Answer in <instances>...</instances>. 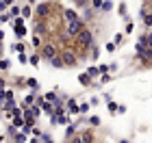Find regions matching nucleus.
<instances>
[{
	"instance_id": "1",
	"label": "nucleus",
	"mask_w": 152,
	"mask_h": 143,
	"mask_svg": "<svg viewBox=\"0 0 152 143\" xmlns=\"http://www.w3.org/2000/svg\"><path fill=\"white\" fill-rule=\"evenodd\" d=\"M59 54H61V59L65 61V67H74L78 63V54H76V50H72V48H63Z\"/></svg>"
},
{
	"instance_id": "2",
	"label": "nucleus",
	"mask_w": 152,
	"mask_h": 143,
	"mask_svg": "<svg viewBox=\"0 0 152 143\" xmlns=\"http://www.w3.org/2000/svg\"><path fill=\"white\" fill-rule=\"evenodd\" d=\"M83 28H85V24H83V20H80V17H78V20H74V22H65V33H67V35H70L72 39L78 35Z\"/></svg>"
},
{
	"instance_id": "3",
	"label": "nucleus",
	"mask_w": 152,
	"mask_h": 143,
	"mask_svg": "<svg viewBox=\"0 0 152 143\" xmlns=\"http://www.w3.org/2000/svg\"><path fill=\"white\" fill-rule=\"evenodd\" d=\"M61 50H57V46H54V44H44V46H41V57H44L46 61H50V59H54V57H57V54H59Z\"/></svg>"
},
{
	"instance_id": "4",
	"label": "nucleus",
	"mask_w": 152,
	"mask_h": 143,
	"mask_svg": "<svg viewBox=\"0 0 152 143\" xmlns=\"http://www.w3.org/2000/svg\"><path fill=\"white\" fill-rule=\"evenodd\" d=\"M52 11H54V4L41 2V4L37 7V17H39V20H48V17H52Z\"/></svg>"
},
{
	"instance_id": "5",
	"label": "nucleus",
	"mask_w": 152,
	"mask_h": 143,
	"mask_svg": "<svg viewBox=\"0 0 152 143\" xmlns=\"http://www.w3.org/2000/svg\"><path fill=\"white\" fill-rule=\"evenodd\" d=\"M70 141H74V143H91L94 141V132H83V134H78V137H72Z\"/></svg>"
},
{
	"instance_id": "6",
	"label": "nucleus",
	"mask_w": 152,
	"mask_h": 143,
	"mask_svg": "<svg viewBox=\"0 0 152 143\" xmlns=\"http://www.w3.org/2000/svg\"><path fill=\"white\" fill-rule=\"evenodd\" d=\"M148 48V35H141L139 39H137V46H135V50H137V54H141L143 50Z\"/></svg>"
},
{
	"instance_id": "7",
	"label": "nucleus",
	"mask_w": 152,
	"mask_h": 143,
	"mask_svg": "<svg viewBox=\"0 0 152 143\" xmlns=\"http://www.w3.org/2000/svg\"><path fill=\"white\" fill-rule=\"evenodd\" d=\"M52 121H54V124H61V126H67V124H70V115H65V113H59V115H54V117H52Z\"/></svg>"
},
{
	"instance_id": "8",
	"label": "nucleus",
	"mask_w": 152,
	"mask_h": 143,
	"mask_svg": "<svg viewBox=\"0 0 152 143\" xmlns=\"http://www.w3.org/2000/svg\"><path fill=\"white\" fill-rule=\"evenodd\" d=\"M78 17H80V15H78L74 9H65V11H63V22H74V20H78Z\"/></svg>"
},
{
	"instance_id": "9",
	"label": "nucleus",
	"mask_w": 152,
	"mask_h": 143,
	"mask_svg": "<svg viewBox=\"0 0 152 143\" xmlns=\"http://www.w3.org/2000/svg\"><path fill=\"white\" fill-rule=\"evenodd\" d=\"M141 20H143V24H146L148 28H152V11H148L146 7L141 9Z\"/></svg>"
},
{
	"instance_id": "10",
	"label": "nucleus",
	"mask_w": 152,
	"mask_h": 143,
	"mask_svg": "<svg viewBox=\"0 0 152 143\" xmlns=\"http://www.w3.org/2000/svg\"><path fill=\"white\" fill-rule=\"evenodd\" d=\"M33 30H35L37 35H46V33H48V26L44 24V20H39V22L33 24Z\"/></svg>"
},
{
	"instance_id": "11",
	"label": "nucleus",
	"mask_w": 152,
	"mask_h": 143,
	"mask_svg": "<svg viewBox=\"0 0 152 143\" xmlns=\"http://www.w3.org/2000/svg\"><path fill=\"white\" fill-rule=\"evenodd\" d=\"M50 65L54 67V70H63V67H65V61L61 59V54H57L54 59H50Z\"/></svg>"
},
{
	"instance_id": "12",
	"label": "nucleus",
	"mask_w": 152,
	"mask_h": 143,
	"mask_svg": "<svg viewBox=\"0 0 152 143\" xmlns=\"http://www.w3.org/2000/svg\"><path fill=\"white\" fill-rule=\"evenodd\" d=\"M78 83L83 87H91V74L85 72V74H78Z\"/></svg>"
},
{
	"instance_id": "13",
	"label": "nucleus",
	"mask_w": 152,
	"mask_h": 143,
	"mask_svg": "<svg viewBox=\"0 0 152 143\" xmlns=\"http://www.w3.org/2000/svg\"><path fill=\"white\" fill-rule=\"evenodd\" d=\"M67 111H70V115H76V113H80V106L76 104V100H67Z\"/></svg>"
},
{
	"instance_id": "14",
	"label": "nucleus",
	"mask_w": 152,
	"mask_h": 143,
	"mask_svg": "<svg viewBox=\"0 0 152 143\" xmlns=\"http://www.w3.org/2000/svg\"><path fill=\"white\" fill-rule=\"evenodd\" d=\"M13 139H15L18 143H24V141H28V132H15V134H13Z\"/></svg>"
},
{
	"instance_id": "15",
	"label": "nucleus",
	"mask_w": 152,
	"mask_h": 143,
	"mask_svg": "<svg viewBox=\"0 0 152 143\" xmlns=\"http://www.w3.org/2000/svg\"><path fill=\"white\" fill-rule=\"evenodd\" d=\"M13 33H15V37H20V39H22V37L26 35V28H24V24H22V26H13Z\"/></svg>"
},
{
	"instance_id": "16",
	"label": "nucleus",
	"mask_w": 152,
	"mask_h": 143,
	"mask_svg": "<svg viewBox=\"0 0 152 143\" xmlns=\"http://www.w3.org/2000/svg\"><path fill=\"white\" fill-rule=\"evenodd\" d=\"M44 98H46L48 102H52V104H54V102H59V98H57V93H54V91H48Z\"/></svg>"
},
{
	"instance_id": "17",
	"label": "nucleus",
	"mask_w": 152,
	"mask_h": 143,
	"mask_svg": "<svg viewBox=\"0 0 152 143\" xmlns=\"http://www.w3.org/2000/svg\"><path fill=\"white\" fill-rule=\"evenodd\" d=\"M31 13H33V4L22 7V17H31Z\"/></svg>"
},
{
	"instance_id": "18",
	"label": "nucleus",
	"mask_w": 152,
	"mask_h": 143,
	"mask_svg": "<svg viewBox=\"0 0 152 143\" xmlns=\"http://www.w3.org/2000/svg\"><path fill=\"white\" fill-rule=\"evenodd\" d=\"M9 13H11L13 17H18V15H22V9H20L18 4H11V11H9Z\"/></svg>"
},
{
	"instance_id": "19",
	"label": "nucleus",
	"mask_w": 152,
	"mask_h": 143,
	"mask_svg": "<svg viewBox=\"0 0 152 143\" xmlns=\"http://www.w3.org/2000/svg\"><path fill=\"white\" fill-rule=\"evenodd\" d=\"M87 72L91 74V78H96V76H98V74H102V72H100V65H94V67H89Z\"/></svg>"
},
{
	"instance_id": "20",
	"label": "nucleus",
	"mask_w": 152,
	"mask_h": 143,
	"mask_svg": "<svg viewBox=\"0 0 152 143\" xmlns=\"http://www.w3.org/2000/svg\"><path fill=\"white\" fill-rule=\"evenodd\" d=\"M26 87H31V89H33V91H35V89H37V87H39V83H37V80H35V78H28V80H26Z\"/></svg>"
},
{
	"instance_id": "21",
	"label": "nucleus",
	"mask_w": 152,
	"mask_h": 143,
	"mask_svg": "<svg viewBox=\"0 0 152 143\" xmlns=\"http://www.w3.org/2000/svg\"><path fill=\"white\" fill-rule=\"evenodd\" d=\"M39 59H41V54H31V57H28V63H31V65H37Z\"/></svg>"
},
{
	"instance_id": "22",
	"label": "nucleus",
	"mask_w": 152,
	"mask_h": 143,
	"mask_svg": "<svg viewBox=\"0 0 152 143\" xmlns=\"http://www.w3.org/2000/svg\"><path fill=\"white\" fill-rule=\"evenodd\" d=\"M72 137H74V126H67L65 128V141H70Z\"/></svg>"
},
{
	"instance_id": "23",
	"label": "nucleus",
	"mask_w": 152,
	"mask_h": 143,
	"mask_svg": "<svg viewBox=\"0 0 152 143\" xmlns=\"http://www.w3.org/2000/svg\"><path fill=\"white\" fill-rule=\"evenodd\" d=\"M100 9H102V11H111V9H113V2H111V0H104Z\"/></svg>"
},
{
	"instance_id": "24",
	"label": "nucleus",
	"mask_w": 152,
	"mask_h": 143,
	"mask_svg": "<svg viewBox=\"0 0 152 143\" xmlns=\"http://www.w3.org/2000/svg\"><path fill=\"white\" fill-rule=\"evenodd\" d=\"M117 111H120V106H117L115 102H109V113H113V115H115Z\"/></svg>"
},
{
	"instance_id": "25",
	"label": "nucleus",
	"mask_w": 152,
	"mask_h": 143,
	"mask_svg": "<svg viewBox=\"0 0 152 143\" xmlns=\"http://www.w3.org/2000/svg\"><path fill=\"white\" fill-rule=\"evenodd\" d=\"M98 57H100V48L91 46V59H98Z\"/></svg>"
},
{
	"instance_id": "26",
	"label": "nucleus",
	"mask_w": 152,
	"mask_h": 143,
	"mask_svg": "<svg viewBox=\"0 0 152 143\" xmlns=\"http://www.w3.org/2000/svg\"><path fill=\"white\" fill-rule=\"evenodd\" d=\"M13 50H15V52H24L26 48H24V44H13Z\"/></svg>"
},
{
	"instance_id": "27",
	"label": "nucleus",
	"mask_w": 152,
	"mask_h": 143,
	"mask_svg": "<svg viewBox=\"0 0 152 143\" xmlns=\"http://www.w3.org/2000/svg\"><path fill=\"white\" fill-rule=\"evenodd\" d=\"M39 141H44V143H48V141H52V137H50V134H44V132H41V137H37Z\"/></svg>"
},
{
	"instance_id": "28",
	"label": "nucleus",
	"mask_w": 152,
	"mask_h": 143,
	"mask_svg": "<svg viewBox=\"0 0 152 143\" xmlns=\"http://www.w3.org/2000/svg\"><path fill=\"white\" fill-rule=\"evenodd\" d=\"M115 46H117L115 41H113V44H107V46H104V50H107V52H115Z\"/></svg>"
},
{
	"instance_id": "29",
	"label": "nucleus",
	"mask_w": 152,
	"mask_h": 143,
	"mask_svg": "<svg viewBox=\"0 0 152 143\" xmlns=\"http://www.w3.org/2000/svg\"><path fill=\"white\" fill-rule=\"evenodd\" d=\"M89 121H91V126H98L100 124V117H98V115H94V117H89Z\"/></svg>"
},
{
	"instance_id": "30",
	"label": "nucleus",
	"mask_w": 152,
	"mask_h": 143,
	"mask_svg": "<svg viewBox=\"0 0 152 143\" xmlns=\"http://www.w3.org/2000/svg\"><path fill=\"white\" fill-rule=\"evenodd\" d=\"M7 67H9V61H7V59H2V61H0V70H7Z\"/></svg>"
},
{
	"instance_id": "31",
	"label": "nucleus",
	"mask_w": 152,
	"mask_h": 143,
	"mask_svg": "<svg viewBox=\"0 0 152 143\" xmlns=\"http://www.w3.org/2000/svg\"><path fill=\"white\" fill-rule=\"evenodd\" d=\"M83 15H85L87 20H91V17H94V11H91V9H85V13H83Z\"/></svg>"
},
{
	"instance_id": "32",
	"label": "nucleus",
	"mask_w": 152,
	"mask_h": 143,
	"mask_svg": "<svg viewBox=\"0 0 152 143\" xmlns=\"http://www.w3.org/2000/svg\"><path fill=\"white\" fill-rule=\"evenodd\" d=\"M89 106H91V104H87V102H85V104H80V113H83V115H85V113L89 111Z\"/></svg>"
},
{
	"instance_id": "33",
	"label": "nucleus",
	"mask_w": 152,
	"mask_h": 143,
	"mask_svg": "<svg viewBox=\"0 0 152 143\" xmlns=\"http://www.w3.org/2000/svg\"><path fill=\"white\" fill-rule=\"evenodd\" d=\"M41 46V39L39 37H33V48H39Z\"/></svg>"
},
{
	"instance_id": "34",
	"label": "nucleus",
	"mask_w": 152,
	"mask_h": 143,
	"mask_svg": "<svg viewBox=\"0 0 152 143\" xmlns=\"http://www.w3.org/2000/svg\"><path fill=\"white\" fill-rule=\"evenodd\" d=\"M20 63H28V57L24 52H20Z\"/></svg>"
},
{
	"instance_id": "35",
	"label": "nucleus",
	"mask_w": 152,
	"mask_h": 143,
	"mask_svg": "<svg viewBox=\"0 0 152 143\" xmlns=\"http://www.w3.org/2000/svg\"><path fill=\"white\" fill-rule=\"evenodd\" d=\"M120 13H122V17H128L126 15V4H120Z\"/></svg>"
},
{
	"instance_id": "36",
	"label": "nucleus",
	"mask_w": 152,
	"mask_h": 143,
	"mask_svg": "<svg viewBox=\"0 0 152 143\" xmlns=\"http://www.w3.org/2000/svg\"><path fill=\"white\" fill-rule=\"evenodd\" d=\"M94 7H96V9H100V7H102V0H94V2H91Z\"/></svg>"
},
{
	"instance_id": "37",
	"label": "nucleus",
	"mask_w": 152,
	"mask_h": 143,
	"mask_svg": "<svg viewBox=\"0 0 152 143\" xmlns=\"http://www.w3.org/2000/svg\"><path fill=\"white\" fill-rule=\"evenodd\" d=\"M148 46H152V33H148Z\"/></svg>"
}]
</instances>
